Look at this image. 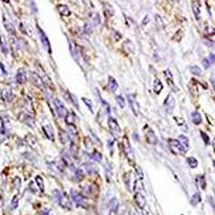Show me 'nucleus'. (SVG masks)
I'll list each match as a JSON object with an SVG mask.
<instances>
[{"label": "nucleus", "instance_id": "8fccbe9b", "mask_svg": "<svg viewBox=\"0 0 215 215\" xmlns=\"http://www.w3.org/2000/svg\"><path fill=\"white\" fill-rule=\"evenodd\" d=\"M137 172H138V174L140 176V178L142 179V178H143V173H142V170H141L139 167H137Z\"/></svg>", "mask_w": 215, "mask_h": 215}, {"label": "nucleus", "instance_id": "cd10ccee", "mask_svg": "<svg viewBox=\"0 0 215 215\" xmlns=\"http://www.w3.org/2000/svg\"><path fill=\"white\" fill-rule=\"evenodd\" d=\"M83 167H85V170H86V172H87L88 174H93V173H96V172H97V169L95 168L93 165L85 164V165H83Z\"/></svg>", "mask_w": 215, "mask_h": 215}, {"label": "nucleus", "instance_id": "dca6fc26", "mask_svg": "<svg viewBox=\"0 0 215 215\" xmlns=\"http://www.w3.org/2000/svg\"><path fill=\"white\" fill-rule=\"evenodd\" d=\"M26 81H27L26 71L23 68H20V69L17 70V73H16V82L18 84H24V83H26Z\"/></svg>", "mask_w": 215, "mask_h": 215}, {"label": "nucleus", "instance_id": "0eeeda50", "mask_svg": "<svg viewBox=\"0 0 215 215\" xmlns=\"http://www.w3.org/2000/svg\"><path fill=\"white\" fill-rule=\"evenodd\" d=\"M30 79L32 81L33 85H36L38 88H40V90H44V81H43V79L38 74V73L31 72L30 73Z\"/></svg>", "mask_w": 215, "mask_h": 215}, {"label": "nucleus", "instance_id": "473e14b6", "mask_svg": "<svg viewBox=\"0 0 215 215\" xmlns=\"http://www.w3.org/2000/svg\"><path fill=\"white\" fill-rule=\"evenodd\" d=\"M84 179V171L82 168H79L75 170V180L76 181H81Z\"/></svg>", "mask_w": 215, "mask_h": 215}, {"label": "nucleus", "instance_id": "7ed1b4c3", "mask_svg": "<svg viewBox=\"0 0 215 215\" xmlns=\"http://www.w3.org/2000/svg\"><path fill=\"white\" fill-rule=\"evenodd\" d=\"M71 194V198H72L73 202H75L76 207H81V208H84V209H87L88 208V204H87V202H86V199L84 198V196L82 194H80V192H75V190H71L70 192Z\"/></svg>", "mask_w": 215, "mask_h": 215}, {"label": "nucleus", "instance_id": "a19ab883", "mask_svg": "<svg viewBox=\"0 0 215 215\" xmlns=\"http://www.w3.org/2000/svg\"><path fill=\"white\" fill-rule=\"evenodd\" d=\"M165 76H166V78H167V79H168V81H169V84H171L172 74H171V72H170L169 70H166V71H165Z\"/></svg>", "mask_w": 215, "mask_h": 215}, {"label": "nucleus", "instance_id": "f704fd0d", "mask_svg": "<svg viewBox=\"0 0 215 215\" xmlns=\"http://www.w3.org/2000/svg\"><path fill=\"white\" fill-rule=\"evenodd\" d=\"M190 72L192 74H195V75H200L201 74V69L198 66H192L190 67Z\"/></svg>", "mask_w": 215, "mask_h": 215}, {"label": "nucleus", "instance_id": "bb28decb", "mask_svg": "<svg viewBox=\"0 0 215 215\" xmlns=\"http://www.w3.org/2000/svg\"><path fill=\"white\" fill-rule=\"evenodd\" d=\"M161 90H162L161 82H160L158 79H156L155 82H154V92H155L156 94H159L160 92H161Z\"/></svg>", "mask_w": 215, "mask_h": 215}, {"label": "nucleus", "instance_id": "f03ea898", "mask_svg": "<svg viewBox=\"0 0 215 215\" xmlns=\"http://www.w3.org/2000/svg\"><path fill=\"white\" fill-rule=\"evenodd\" d=\"M168 145L172 153H174L176 155H185L186 153V147L183 145L182 143L180 142L179 140L174 139H169L168 140Z\"/></svg>", "mask_w": 215, "mask_h": 215}, {"label": "nucleus", "instance_id": "ea45409f", "mask_svg": "<svg viewBox=\"0 0 215 215\" xmlns=\"http://www.w3.org/2000/svg\"><path fill=\"white\" fill-rule=\"evenodd\" d=\"M202 65H203V67H204L205 69H208L211 66V61H210L209 58H204V59L202 60Z\"/></svg>", "mask_w": 215, "mask_h": 215}, {"label": "nucleus", "instance_id": "79ce46f5", "mask_svg": "<svg viewBox=\"0 0 215 215\" xmlns=\"http://www.w3.org/2000/svg\"><path fill=\"white\" fill-rule=\"evenodd\" d=\"M85 145H86V149H92V146H93L90 139V138H87V137L85 138Z\"/></svg>", "mask_w": 215, "mask_h": 215}, {"label": "nucleus", "instance_id": "de8ad7c7", "mask_svg": "<svg viewBox=\"0 0 215 215\" xmlns=\"http://www.w3.org/2000/svg\"><path fill=\"white\" fill-rule=\"evenodd\" d=\"M174 119H176V122H178V125H179V126L184 125V119H183V118H180V117H174Z\"/></svg>", "mask_w": 215, "mask_h": 215}, {"label": "nucleus", "instance_id": "3c124183", "mask_svg": "<svg viewBox=\"0 0 215 215\" xmlns=\"http://www.w3.org/2000/svg\"><path fill=\"white\" fill-rule=\"evenodd\" d=\"M211 83H212V85H213V87H214V90H215V80L211 79Z\"/></svg>", "mask_w": 215, "mask_h": 215}, {"label": "nucleus", "instance_id": "39448f33", "mask_svg": "<svg viewBox=\"0 0 215 215\" xmlns=\"http://www.w3.org/2000/svg\"><path fill=\"white\" fill-rule=\"evenodd\" d=\"M123 149H124V153L126 154V156L128 157L130 160H133V147L129 143V140L127 137H124L123 138V143H122Z\"/></svg>", "mask_w": 215, "mask_h": 215}, {"label": "nucleus", "instance_id": "4be33fe9", "mask_svg": "<svg viewBox=\"0 0 215 215\" xmlns=\"http://www.w3.org/2000/svg\"><path fill=\"white\" fill-rule=\"evenodd\" d=\"M192 12L195 14V17L197 20H199V17H200V6L197 1H194L192 4Z\"/></svg>", "mask_w": 215, "mask_h": 215}, {"label": "nucleus", "instance_id": "e433bc0d", "mask_svg": "<svg viewBox=\"0 0 215 215\" xmlns=\"http://www.w3.org/2000/svg\"><path fill=\"white\" fill-rule=\"evenodd\" d=\"M83 194H93V189H92V185H85L83 187Z\"/></svg>", "mask_w": 215, "mask_h": 215}, {"label": "nucleus", "instance_id": "ddd939ff", "mask_svg": "<svg viewBox=\"0 0 215 215\" xmlns=\"http://www.w3.org/2000/svg\"><path fill=\"white\" fill-rule=\"evenodd\" d=\"M0 98L4 100V101L11 102L14 98V95L11 90H0Z\"/></svg>", "mask_w": 215, "mask_h": 215}, {"label": "nucleus", "instance_id": "a211bd4d", "mask_svg": "<svg viewBox=\"0 0 215 215\" xmlns=\"http://www.w3.org/2000/svg\"><path fill=\"white\" fill-rule=\"evenodd\" d=\"M4 27H6V29H7L10 33H12V35L15 33V28H14L13 24L11 23V20L8 18V16L6 14H4Z\"/></svg>", "mask_w": 215, "mask_h": 215}, {"label": "nucleus", "instance_id": "9b49d317", "mask_svg": "<svg viewBox=\"0 0 215 215\" xmlns=\"http://www.w3.org/2000/svg\"><path fill=\"white\" fill-rule=\"evenodd\" d=\"M123 180H124V183H125V185L127 186V188L129 189V190H131V189H133V184H135V180H133V176L131 172H127V173H125L124 174V176H123Z\"/></svg>", "mask_w": 215, "mask_h": 215}, {"label": "nucleus", "instance_id": "6ab92c4d", "mask_svg": "<svg viewBox=\"0 0 215 215\" xmlns=\"http://www.w3.org/2000/svg\"><path fill=\"white\" fill-rule=\"evenodd\" d=\"M118 88V84L116 82V80L112 76H109V82H108V90L111 92V93H114L116 92Z\"/></svg>", "mask_w": 215, "mask_h": 215}, {"label": "nucleus", "instance_id": "4c0bfd02", "mask_svg": "<svg viewBox=\"0 0 215 215\" xmlns=\"http://www.w3.org/2000/svg\"><path fill=\"white\" fill-rule=\"evenodd\" d=\"M82 100H83V102L85 103L86 106H88V108H90V112H92V113H94V110H93V104H92V101H90V100H87V99H86V98H82Z\"/></svg>", "mask_w": 215, "mask_h": 215}, {"label": "nucleus", "instance_id": "6e6d98bb", "mask_svg": "<svg viewBox=\"0 0 215 215\" xmlns=\"http://www.w3.org/2000/svg\"><path fill=\"white\" fill-rule=\"evenodd\" d=\"M214 165H215V160H214Z\"/></svg>", "mask_w": 215, "mask_h": 215}, {"label": "nucleus", "instance_id": "2f4dec72", "mask_svg": "<svg viewBox=\"0 0 215 215\" xmlns=\"http://www.w3.org/2000/svg\"><path fill=\"white\" fill-rule=\"evenodd\" d=\"M179 141L182 143L183 145L185 146L186 149H187V147L189 146V140H188V138H187L186 136H184V135H181V136L179 137Z\"/></svg>", "mask_w": 215, "mask_h": 215}, {"label": "nucleus", "instance_id": "412c9836", "mask_svg": "<svg viewBox=\"0 0 215 215\" xmlns=\"http://www.w3.org/2000/svg\"><path fill=\"white\" fill-rule=\"evenodd\" d=\"M192 123H194L195 125H199V124L202 122V118H201L200 113L197 112V111H194V112L192 113Z\"/></svg>", "mask_w": 215, "mask_h": 215}, {"label": "nucleus", "instance_id": "72a5a7b5", "mask_svg": "<svg viewBox=\"0 0 215 215\" xmlns=\"http://www.w3.org/2000/svg\"><path fill=\"white\" fill-rule=\"evenodd\" d=\"M115 100H116V102H117V104L119 106V108H122V109H124V108H125L126 102H125L124 97H123V96H116Z\"/></svg>", "mask_w": 215, "mask_h": 215}, {"label": "nucleus", "instance_id": "58836bf2", "mask_svg": "<svg viewBox=\"0 0 215 215\" xmlns=\"http://www.w3.org/2000/svg\"><path fill=\"white\" fill-rule=\"evenodd\" d=\"M200 133H201V138L203 139V141H204L205 144H209V143H210V138H209L208 135H207L205 133H203V131H201Z\"/></svg>", "mask_w": 215, "mask_h": 215}, {"label": "nucleus", "instance_id": "603ef678", "mask_svg": "<svg viewBox=\"0 0 215 215\" xmlns=\"http://www.w3.org/2000/svg\"><path fill=\"white\" fill-rule=\"evenodd\" d=\"M42 215H49V211H47V210H45V212H43Z\"/></svg>", "mask_w": 215, "mask_h": 215}, {"label": "nucleus", "instance_id": "a18cd8bd", "mask_svg": "<svg viewBox=\"0 0 215 215\" xmlns=\"http://www.w3.org/2000/svg\"><path fill=\"white\" fill-rule=\"evenodd\" d=\"M29 189L33 192V194H37V185H35L33 183H30L29 184Z\"/></svg>", "mask_w": 215, "mask_h": 215}, {"label": "nucleus", "instance_id": "1a4fd4ad", "mask_svg": "<svg viewBox=\"0 0 215 215\" xmlns=\"http://www.w3.org/2000/svg\"><path fill=\"white\" fill-rule=\"evenodd\" d=\"M164 106H165V110L167 112H172L174 106H176V100L173 98L172 95H168L166 100L164 101Z\"/></svg>", "mask_w": 215, "mask_h": 215}, {"label": "nucleus", "instance_id": "6e6552de", "mask_svg": "<svg viewBox=\"0 0 215 215\" xmlns=\"http://www.w3.org/2000/svg\"><path fill=\"white\" fill-rule=\"evenodd\" d=\"M38 31H39L40 39H41V42H42L44 49H47V52L51 54V53H52V50H51V44H50V41H49V39H47V36L45 35V33H44V31H43V30L41 29L39 26H38Z\"/></svg>", "mask_w": 215, "mask_h": 215}, {"label": "nucleus", "instance_id": "423d86ee", "mask_svg": "<svg viewBox=\"0 0 215 215\" xmlns=\"http://www.w3.org/2000/svg\"><path fill=\"white\" fill-rule=\"evenodd\" d=\"M109 127H110V130H111L112 135L115 137V138H118V137L121 136V127H119L118 123L116 122L115 118L109 117Z\"/></svg>", "mask_w": 215, "mask_h": 215}, {"label": "nucleus", "instance_id": "c9c22d12", "mask_svg": "<svg viewBox=\"0 0 215 215\" xmlns=\"http://www.w3.org/2000/svg\"><path fill=\"white\" fill-rule=\"evenodd\" d=\"M17 205H18V197L17 196H14L12 201H11V209H16Z\"/></svg>", "mask_w": 215, "mask_h": 215}, {"label": "nucleus", "instance_id": "37998d69", "mask_svg": "<svg viewBox=\"0 0 215 215\" xmlns=\"http://www.w3.org/2000/svg\"><path fill=\"white\" fill-rule=\"evenodd\" d=\"M198 180H199V182H200V184H201V187L204 189L205 188V180H204V176H199Z\"/></svg>", "mask_w": 215, "mask_h": 215}, {"label": "nucleus", "instance_id": "a878e982", "mask_svg": "<svg viewBox=\"0 0 215 215\" xmlns=\"http://www.w3.org/2000/svg\"><path fill=\"white\" fill-rule=\"evenodd\" d=\"M90 159H93L94 161L101 162V159H102V155H101L99 152L95 151L94 153H92V154H90Z\"/></svg>", "mask_w": 215, "mask_h": 215}, {"label": "nucleus", "instance_id": "2eb2a0df", "mask_svg": "<svg viewBox=\"0 0 215 215\" xmlns=\"http://www.w3.org/2000/svg\"><path fill=\"white\" fill-rule=\"evenodd\" d=\"M18 118L20 119V122L25 123L27 125H29L30 127H33V118L32 116H30L28 114V112H25V113H20V116H18Z\"/></svg>", "mask_w": 215, "mask_h": 215}, {"label": "nucleus", "instance_id": "393cba45", "mask_svg": "<svg viewBox=\"0 0 215 215\" xmlns=\"http://www.w3.org/2000/svg\"><path fill=\"white\" fill-rule=\"evenodd\" d=\"M74 114L73 113H68L67 116L65 117V122H66L67 125H74Z\"/></svg>", "mask_w": 215, "mask_h": 215}, {"label": "nucleus", "instance_id": "5701e85b", "mask_svg": "<svg viewBox=\"0 0 215 215\" xmlns=\"http://www.w3.org/2000/svg\"><path fill=\"white\" fill-rule=\"evenodd\" d=\"M117 208H118V202H117V199L113 198L109 203V209L111 212H116L117 211Z\"/></svg>", "mask_w": 215, "mask_h": 215}, {"label": "nucleus", "instance_id": "4468645a", "mask_svg": "<svg viewBox=\"0 0 215 215\" xmlns=\"http://www.w3.org/2000/svg\"><path fill=\"white\" fill-rule=\"evenodd\" d=\"M135 201H136L137 205L139 207L140 209H144L146 204V201H145V198H144V196H143L142 192H138L135 195Z\"/></svg>", "mask_w": 215, "mask_h": 215}, {"label": "nucleus", "instance_id": "f3484780", "mask_svg": "<svg viewBox=\"0 0 215 215\" xmlns=\"http://www.w3.org/2000/svg\"><path fill=\"white\" fill-rule=\"evenodd\" d=\"M43 130H44V133H45V136L51 140V141H53L54 140V128L53 126L51 125V124H47V125H43Z\"/></svg>", "mask_w": 215, "mask_h": 215}, {"label": "nucleus", "instance_id": "c756f323", "mask_svg": "<svg viewBox=\"0 0 215 215\" xmlns=\"http://www.w3.org/2000/svg\"><path fill=\"white\" fill-rule=\"evenodd\" d=\"M36 182H37V185H38V187L40 188V190L41 192H44V182H43V179L41 178L40 176H36Z\"/></svg>", "mask_w": 215, "mask_h": 215}, {"label": "nucleus", "instance_id": "f257e3e1", "mask_svg": "<svg viewBox=\"0 0 215 215\" xmlns=\"http://www.w3.org/2000/svg\"><path fill=\"white\" fill-rule=\"evenodd\" d=\"M53 196L61 208L67 210V211H70V210H71V208H72L71 201H70L69 197H68L65 192H61L60 190H58V189H55L53 192Z\"/></svg>", "mask_w": 215, "mask_h": 215}, {"label": "nucleus", "instance_id": "aec40b11", "mask_svg": "<svg viewBox=\"0 0 215 215\" xmlns=\"http://www.w3.org/2000/svg\"><path fill=\"white\" fill-rule=\"evenodd\" d=\"M57 10H58V12H59L63 16H69L70 14H71L69 8L67 7L66 4H58V6H57Z\"/></svg>", "mask_w": 215, "mask_h": 215}, {"label": "nucleus", "instance_id": "9d476101", "mask_svg": "<svg viewBox=\"0 0 215 215\" xmlns=\"http://www.w3.org/2000/svg\"><path fill=\"white\" fill-rule=\"evenodd\" d=\"M145 138L147 143H149V144H157V142H158V139H157L155 133L149 127H145Z\"/></svg>", "mask_w": 215, "mask_h": 215}, {"label": "nucleus", "instance_id": "49530a36", "mask_svg": "<svg viewBox=\"0 0 215 215\" xmlns=\"http://www.w3.org/2000/svg\"><path fill=\"white\" fill-rule=\"evenodd\" d=\"M207 33L208 35H214L215 33V30L213 27H207Z\"/></svg>", "mask_w": 215, "mask_h": 215}, {"label": "nucleus", "instance_id": "864d4df0", "mask_svg": "<svg viewBox=\"0 0 215 215\" xmlns=\"http://www.w3.org/2000/svg\"><path fill=\"white\" fill-rule=\"evenodd\" d=\"M213 147H214V149H215V138H214V140H213Z\"/></svg>", "mask_w": 215, "mask_h": 215}, {"label": "nucleus", "instance_id": "c85d7f7f", "mask_svg": "<svg viewBox=\"0 0 215 215\" xmlns=\"http://www.w3.org/2000/svg\"><path fill=\"white\" fill-rule=\"evenodd\" d=\"M200 200H201V197H200V195H199L198 192H197V194H194V195L192 196L190 203H192V205H197L199 202H200Z\"/></svg>", "mask_w": 215, "mask_h": 215}, {"label": "nucleus", "instance_id": "5fc2aeb1", "mask_svg": "<svg viewBox=\"0 0 215 215\" xmlns=\"http://www.w3.org/2000/svg\"><path fill=\"white\" fill-rule=\"evenodd\" d=\"M114 213H115V212H110V214H109V215H114Z\"/></svg>", "mask_w": 215, "mask_h": 215}, {"label": "nucleus", "instance_id": "20e7f679", "mask_svg": "<svg viewBox=\"0 0 215 215\" xmlns=\"http://www.w3.org/2000/svg\"><path fill=\"white\" fill-rule=\"evenodd\" d=\"M54 106H55V108H56V112L57 114L60 116V117H66L67 114H68V111H67L66 106H65V104L63 103V101L61 100H59L58 98H55L54 99Z\"/></svg>", "mask_w": 215, "mask_h": 215}, {"label": "nucleus", "instance_id": "f8f14e48", "mask_svg": "<svg viewBox=\"0 0 215 215\" xmlns=\"http://www.w3.org/2000/svg\"><path fill=\"white\" fill-rule=\"evenodd\" d=\"M129 100V104H130V108L133 110V114L136 116H139V103L137 102V100L135 99V95H129L128 96Z\"/></svg>", "mask_w": 215, "mask_h": 215}, {"label": "nucleus", "instance_id": "c03bdc74", "mask_svg": "<svg viewBox=\"0 0 215 215\" xmlns=\"http://www.w3.org/2000/svg\"><path fill=\"white\" fill-rule=\"evenodd\" d=\"M20 186V178H15L14 179V187L15 188H18Z\"/></svg>", "mask_w": 215, "mask_h": 215}, {"label": "nucleus", "instance_id": "7c9ffc66", "mask_svg": "<svg viewBox=\"0 0 215 215\" xmlns=\"http://www.w3.org/2000/svg\"><path fill=\"white\" fill-rule=\"evenodd\" d=\"M187 164H188V166L190 167V168L195 169L198 167V161H197V159L194 158V157H189V158H187Z\"/></svg>", "mask_w": 215, "mask_h": 215}, {"label": "nucleus", "instance_id": "09e8293b", "mask_svg": "<svg viewBox=\"0 0 215 215\" xmlns=\"http://www.w3.org/2000/svg\"><path fill=\"white\" fill-rule=\"evenodd\" d=\"M209 59H210L211 63H214V65H215V53L211 54V55H210V57H209Z\"/></svg>", "mask_w": 215, "mask_h": 215}, {"label": "nucleus", "instance_id": "b1692460", "mask_svg": "<svg viewBox=\"0 0 215 215\" xmlns=\"http://www.w3.org/2000/svg\"><path fill=\"white\" fill-rule=\"evenodd\" d=\"M59 138H60V141L63 144H66L67 142H69V133H67L66 131H61L60 130V133H59Z\"/></svg>", "mask_w": 215, "mask_h": 215}]
</instances>
